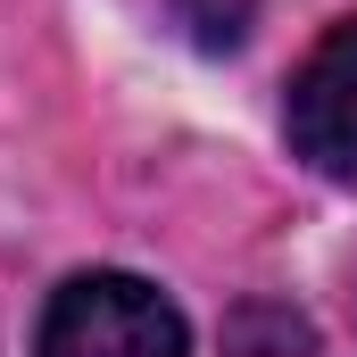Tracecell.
<instances>
[{
    "mask_svg": "<svg viewBox=\"0 0 357 357\" xmlns=\"http://www.w3.org/2000/svg\"><path fill=\"white\" fill-rule=\"evenodd\" d=\"M282 133L324 183H357V17L324 25V42L291 67Z\"/></svg>",
    "mask_w": 357,
    "mask_h": 357,
    "instance_id": "7a4b0ae2",
    "label": "cell"
},
{
    "mask_svg": "<svg viewBox=\"0 0 357 357\" xmlns=\"http://www.w3.org/2000/svg\"><path fill=\"white\" fill-rule=\"evenodd\" d=\"M33 357H191V324L158 282L91 266L50 291Z\"/></svg>",
    "mask_w": 357,
    "mask_h": 357,
    "instance_id": "6da1fadb",
    "label": "cell"
},
{
    "mask_svg": "<svg viewBox=\"0 0 357 357\" xmlns=\"http://www.w3.org/2000/svg\"><path fill=\"white\" fill-rule=\"evenodd\" d=\"M175 17L208 42V50H225V42H241V33H250L258 0H175Z\"/></svg>",
    "mask_w": 357,
    "mask_h": 357,
    "instance_id": "3957f363",
    "label": "cell"
}]
</instances>
